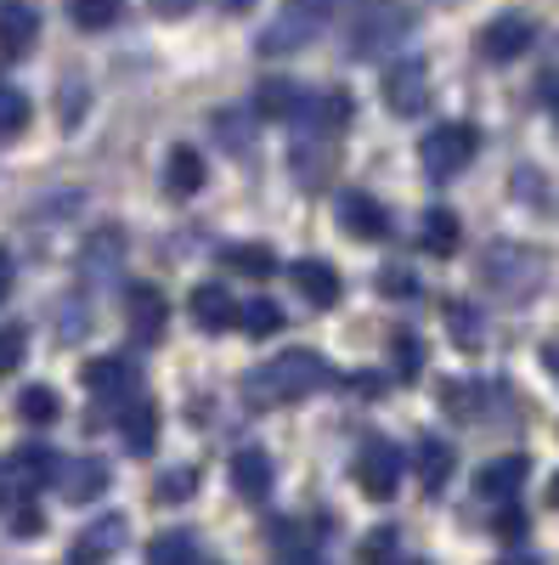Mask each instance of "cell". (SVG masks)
<instances>
[{"instance_id": "obj_4", "label": "cell", "mask_w": 559, "mask_h": 565, "mask_svg": "<svg viewBox=\"0 0 559 565\" xmlns=\"http://www.w3.org/2000/svg\"><path fill=\"white\" fill-rule=\"evenodd\" d=\"M481 277L492 282V289H503V295H531L542 282V260L531 249H520V244H492L481 255Z\"/></svg>"}, {"instance_id": "obj_20", "label": "cell", "mask_w": 559, "mask_h": 565, "mask_svg": "<svg viewBox=\"0 0 559 565\" xmlns=\"http://www.w3.org/2000/svg\"><path fill=\"white\" fill-rule=\"evenodd\" d=\"M79 380H85L90 396H125L136 385V362L130 356H90L79 367Z\"/></svg>"}, {"instance_id": "obj_23", "label": "cell", "mask_w": 559, "mask_h": 565, "mask_svg": "<svg viewBox=\"0 0 559 565\" xmlns=\"http://www.w3.org/2000/svg\"><path fill=\"white\" fill-rule=\"evenodd\" d=\"M458 238H463V226H458V215L452 210H424L418 215V249L424 255H458Z\"/></svg>"}, {"instance_id": "obj_41", "label": "cell", "mask_w": 559, "mask_h": 565, "mask_svg": "<svg viewBox=\"0 0 559 565\" xmlns=\"http://www.w3.org/2000/svg\"><path fill=\"white\" fill-rule=\"evenodd\" d=\"M85 114V90H74V85H63V125H74Z\"/></svg>"}, {"instance_id": "obj_13", "label": "cell", "mask_w": 559, "mask_h": 565, "mask_svg": "<svg viewBox=\"0 0 559 565\" xmlns=\"http://www.w3.org/2000/svg\"><path fill=\"white\" fill-rule=\"evenodd\" d=\"M271 458L260 452V447H238L232 452V492H238L244 503H266L271 498Z\"/></svg>"}, {"instance_id": "obj_16", "label": "cell", "mask_w": 559, "mask_h": 565, "mask_svg": "<svg viewBox=\"0 0 559 565\" xmlns=\"http://www.w3.org/2000/svg\"><path fill=\"white\" fill-rule=\"evenodd\" d=\"M119 436H125V447H130L136 458H148V452L159 447V407H153L148 396H130V402L119 407Z\"/></svg>"}, {"instance_id": "obj_11", "label": "cell", "mask_w": 559, "mask_h": 565, "mask_svg": "<svg viewBox=\"0 0 559 565\" xmlns=\"http://www.w3.org/2000/svg\"><path fill=\"white\" fill-rule=\"evenodd\" d=\"M119 543H125V514H103V521H90L79 532V543L68 548V559L74 565H108L119 554Z\"/></svg>"}, {"instance_id": "obj_35", "label": "cell", "mask_w": 559, "mask_h": 565, "mask_svg": "<svg viewBox=\"0 0 559 565\" xmlns=\"http://www.w3.org/2000/svg\"><path fill=\"white\" fill-rule=\"evenodd\" d=\"M68 18L79 29H114L119 23V7H108V0H85V7H68Z\"/></svg>"}, {"instance_id": "obj_22", "label": "cell", "mask_w": 559, "mask_h": 565, "mask_svg": "<svg viewBox=\"0 0 559 565\" xmlns=\"http://www.w3.org/2000/svg\"><path fill=\"white\" fill-rule=\"evenodd\" d=\"M204 153L198 148H170V159H164V193H175V199H193L198 186H204Z\"/></svg>"}, {"instance_id": "obj_30", "label": "cell", "mask_w": 559, "mask_h": 565, "mask_svg": "<svg viewBox=\"0 0 559 565\" xmlns=\"http://www.w3.org/2000/svg\"><path fill=\"white\" fill-rule=\"evenodd\" d=\"M193 532H164V537H153V548H148V565H193Z\"/></svg>"}, {"instance_id": "obj_29", "label": "cell", "mask_w": 559, "mask_h": 565, "mask_svg": "<svg viewBox=\"0 0 559 565\" xmlns=\"http://www.w3.org/2000/svg\"><path fill=\"white\" fill-rule=\"evenodd\" d=\"M57 413H63V402H57L52 385H29V391L18 396V418H23V424H40V430H45V424H57Z\"/></svg>"}, {"instance_id": "obj_44", "label": "cell", "mask_w": 559, "mask_h": 565, "mask_svg": "<svg viewBox=\"0 0 559 565\" xmlns=\"http://www.w3.org/2000/svg\"><path fill=\"white\" fill-rule=\"evenodd\" d=\"M497 565H542V559H537V554H526V548H515V554H503Z\"/></svg>"}, {"instance_id": "obj_33", "label": "cell", "mask_w": 559, "mask_h": 565, "mask_svg": "<svg viewBox=\"0 0 559 565\" xmlns=\"http://www.w3.org/2000/svg\"><path fill=\"white\" fill-rule=\"evenodd\" d=\"M23 125H29V97H23L18 85H0V141L18 136Z\"/></svg>"}, {"instance_id": "obj_24", "label": "cell", "mask_w": 559, "mask_h": 565, "mask_svg": "<svg viewBox=\"0 0 559 565\" xmlns=\"http://www.w3.org/2000/svg\"><path fill=\"white\" fill-rule=\"evenodd\" d=\"M412 458H418V481H424V492H441V487L452 481V469H458V452H452L447 441H436V436L418 441Z\"/></svg>"}, {"instance_id": "obj_37", "label": "cell", "mask_w": 559, "mask_h": 565, "mask_svg": "<svg viewBox=\"0 0 559 565\" xmlns=\"http://www.w3.org/2000/svg\"><path fill=\"white\" fill-rule=\"evenodd\" d=\"M23 362V328H0V373H12Z\"/></svg>"}, {"instance_id": "obj_19", "label": "cell", "mask_w": 559, "mask_h": 565, "mask_svg": "<svg viewBox=\"0 0 559 565\" xmlns=\"http://www.w3.org/2000/svg\"><path fill=\"white\" fill-rule=\"evenodd\" d=\"M294 289H300V300L305 306H316V311H329V306H340V271L329 266V260H300L294 266Z\"/></svg>"}, {"instance_id": "obj_7", "label": "cell", "mask_w": 559, "mask_h": 565, "mask_svg": "<svg viewBox=\"0 0 559 565\" xmlns=\"http://www.w3.org/2000/svg\"><path fill=\"white\" fill-rule=\"evenodd\" d=\"M385 108H390L396 119H412V114L430 108V68L418 63V57H401V63L385 74Z\"/></svg>"}, {"instance_id": "obj_21", "label": "cell", "mask_w": 559, "mask_h": 565, "mask_svg": "<svg viewBox=\"0 0 559 565\" xmlns=\"http://www.w3.org/2000/svg\"><path fill=\"white\" fill-rule=\"evenodd\" d=\"M108 492V463L103 458H74V463H63V498L68 503H90V498H103Z\"/></svg>"}, {"instance_id": "obj_39", "label": "cell", "mask_w": 559, "mask_h": 565, "mask_svg": "<svg viewBox=\"0 0 559 565\" xmlns=\"http://www.w3.org/2000/svg\"><path fill=\"white\" fill-rule=\"evenodd\" d=\"M379 295H401L407 300V295H418V282H412V271L396 266V271H379Z\"/></svg>"}, {"instance_id": "obj_1", "label": "cell", "mask_w": 559, "mask_h": 565, "mask_svg": "<svg viewBox=\"0 0 559 565\" xmlns=\"http://www.w3.org/2000/svg\"><path fill=\"white\" fill-rule=\"evenodd\" d=\"M334 373H329V356L322 351H283L260 362L255 373H244V396L255 407H289V402H305L311 391H322Z\"/></svg>"}, {"instance_id": "obj_43", "label": "cell", "mask_w": 559, "mask_h": 565, "mask_svg": "<svg viewBox=\"0 0 559 565\" xmlns=\"http://www.w3.org/2000/svg\"><path fill=\"white\" fill-rule=\"evenodd\" d=\"M12 498H18V487H12V469H7V463H0V509H7Z\"/></svg>"}, {"instance_id": "obj_8", "label": "cell", "mask_w": 559, "mask_h": 565, "mask_svg": "<svg viewBox=\"0 0 559 565\" xmlns=\"http://www.w3.org/2000/svg\"><path fill=\"white\" fill-rule=\"evenodd\" d=\"M531 40H537V23L508 12V18H497V23L481 29V57L486 63H515V57L531 52Z\"/></svg>"}, {"instance_id": "obj_28", "label": "cell", "mask_w": 559, "mask_h": 565, "mask_svg": "<svg viewBox=\"0 0 559 565\" xmlns=\"http://www.w3.org/2000/svg\"><path fill=\"white\" fill-rule=\"evenodd\" d=\"M390 356H396V380L401 385H412L418 373H424V340H418L412 328H396L390 334Z\"/></svg>"}, {"instance_id": "obj_14", "label": "cell", "mask_w": 559, "mask_h": 565, "mask_svg": "<svg viewBox=\"0 0 559 565\" xmlns=\"http://www.w3.org/2000/svg\"><path fill=\"white\" fill-rule=\"evenodd\" d=\"M255 114H260V119H305V114H311V90L294 85V79H260Z\"/></svg>"}, {"instance_id": "obj_34", "label": "cell", "mask_w": 559, "mask_h": 565, "mask_svg": "<svg viewBox=\"0 0 559 565\" xmlns=\"http://www.w3.org/2000/svg\"><path fill=\"white\" fill-rule=\"evenodd\" d=\"M396 554H401L396 526H373V532H367V543H362V565H396Z\"/></svg>"}, {"instance_id": "obj_42", "label": "cell", "mask_w": 559, "mask_h": 565, "mask_svg": "<svg viewBox=\"0 0 559 565\" xmlns=\"http://www.w3.org/2000/svg\"><path fill=\"white\" fill-rule=\"evenodd\" d=\"M12 282H18V266H12V255H7V249H0V300L12 295Z\"/></svg>"}, {"instance_id": "obj_10", "label": "cell", "mask_w": 559, "mask_h": 565, "mask_svg": "<svg viewBox=\"0 0 559 565\" xmlns=\"http://www.w3.org/2000/svg\"><path fill=\"white\" fill-rule=\"evenodd\" d=\"M526 476H531V458H526V452H503V458L481 463L475 492H481V498H492V503H515V492L526 487Z\"/></svg>"}, {"instance_id": "obj_15", "label": "cell", "mask_w": 559, "mask_h": 565, "mask_svg": "<svg viewBox=\"0 0 559 565\" xmlns=\"http://www.w3.org/2000/svg\"><path fill=\"white\" fill-rule=\"evenodd\" d=\"M7 469H12V487H18L23 503H29V492H40L45 481H57V476H63V463H57L52 447H18Z\"/></svg>"}, {"instance_id": "obj_17", "label": "cell", "mask_w": 559, "mask_h": 565, "mask_svg": "<svg viewBox=\"0 0 559 565\" xmlns=\"http://www.w3.org/2000/svg\"><path fill=\"white\" fill-rule=\"evenodd\" d=\"M34 40H40V12L34 7H18V0H7L0 7V57H29L34 52Z\"/></svg>"}, {"instance_id": "obj_9", "label": "cell", "mask_w": 559, "mask_h": 565, "mask_svg": "<svg viewBox=\"0 0 559 565\" xmlns=\"http://www.w3.org/2000/svg\"><path fill=\"white\" fill-rule=\"evenodd\" d=\"M125 317H130V334H136V340H142V345H159V340H164L170 306H164V295L153 289V282H130V289H125Z\"/></svg>"}, {"instance_id": "obj_40", "label": "cell", "mask_w": 559, "mask_h": 565, "mask_svg": "<svg viewBox=\"0 0 559 565\" xmlns=\"http://www.w3.org/2000/svg\"><path fill=\"white\" fill-rule=\"evenodd\" d=\"M215 125H221V141H226V148L244 153V119H238V114H221Z\"/></svg>"}, {"instance_id": "obj_6", "label": "cell", "mask_w": 559, "mask_h": 565, "mask_svg": "<svg viewBox=\"0 0 559 565\" xmlns=\"http://www.w3.org/2000/svg\"><path fill=\"white\" fill-rule=\"evenodd\" d=\"M356 487L373 498V503H390L396 498V487H401V452H396V441H362V452H356Z\"/></svg>"}, {"instance_id": "obj_31", "label": "cell", "mask_w": 559, "mask_h": 565, "mask_svg": "<svg viewBox=\"0 0 559 565\" xmlns=\"http://www.w3.org/2000/svg\"><path fill=\"white\" fill-rule=\"evenodd\" d=\"M447 322H452V340H458V345H481V340H486L481 311H475V306H463V300L447 306Z\"/></svg>"}, {"instance_id": "obj_27", "label": "cell", "mask_w": 559, "mask_h": 565, "mask_svg": "<svg viewBox=\"0 0 559 565\" xmlns=\"http://www.w3.org/2000/svg\"><path fill=\"white\" fill-rule=\"evenodd\" d=\"M283 322H289V311L277 306V300H244L238 306V328H244V334H255V340H271Z\"/></svg>"}, {"instance_id": "obj_18", "label": "cell", "mask_w": 559, "mask_h": 565, "mask_svg": "<svg viewBox=\"0 0 559 565\" xmlns=\"http://www.w3.org/2000/svg\"><path fill=\"white\" fill-rule=\"evenodd\" d=\"M186 311H193V322L204 328V334H221V328L238 322V300H232L221 282H198L193 300H186Z\"/></svg>"}, {"instance_id": "obj_46", "label": "cell", "mask_w": 559, "mask_h": 565, "mask_svg": "<svg viewBox=\"0 0 559 565\" xmlns=\"http://www.w3.org/2000/svg\"><path fill=\"white\" fill-rule=\"evenodd\" d=\"M548 498H553V509H559V476H553V492H548Z\"/></svg>"}, {"instance_id": "obj_32", "label": "cell", "mask_w": 559, "mask_h": 565, "mask_svg": "<svg viewBox=\"0 0 559 565\" xmlns=\"http://www.w3.org/2000/svg\"><path fill=\"white\" fill-rule=\"evenodd\" d=\"M193 487H198V469H164L153 481V503H186Z\"/></svg>"}, {"instance_id": "obj_5", "label": "cell", "mask_w": 559, "mask_h": 565, "mask_svg": "<svg viewBox=\"0 0 559 565\" xmlns=\"http://www.w3.org/2000/svg\"><path fill=\"white\" fill-rule=\"evenodd\" d=\"M329 23V7H283L271 23H266V34H260V57H289V52H300V45H311V34Z\"/></svg>"}, {"instance_id": "obj_45", "label": "cell", "mask_w": 559, "mask_h": 565, "mask_svg": "<svg viewBox=\"0 0 559 565\" xmlns=\"http://www.w3.org/2000/svg\"><path fill=\"white\" fill-rule=\"evenodd\" d=\"M542 367H548L553 380H559V345H542Z\"/></svg>"}, {"instance_id": "obj_36", "label": "cell", "mask_w": 559, "mask_h": 565, "mask_svg": "<svg viewBox=\"0 0 559 565\" xmlns=\"http://www.w3.org/2000/svg\"><path fill=\"white\" fill-rule=\"evenodd\" d=\"M34 532H45L40 503H18V509H12V537H34Z\"/></svg>"}, {"instance_id": "obj_26", "label": "cell", "mask_w": 559, "mask_h": 565, "mask_svg": "<svg viewBox=\"0 0 559 565\" xmlns=\"http://www.w3.org/2000/svg\"><path fill=\"white\" fill-rule=\"evenodd\" d=\"M221 260L238 271V277H260V282L277 271V249H271V244H226Z\"/></svg>"}, {"instance_id": "obj_12", "label": "cell", "mask_w": 559, "mask_h": 565, "mask_svg": "<svg viewBox=\"0 0 559 565\" xmlns=\"http://www.w3.org/2000/svg\"><path fill=\"white\" fill-rule=\"evenodd\" d=\"M340 226H345V238H362V244H379L385 232H390V215L379 199H367V193H345L340 199Z\"/></svg>"}, {"instance_id": "obj_2", "label": "cell", "mask_w": 559, "mask_h": 565, "mask_svg": "<svg viewBox=\"0 0 559 565\" xmlns=\"http://www.w3.org/2000/svg\"><path fill=\"white\" fill-rule=\"evenodd\" d=\"M481 153V130L470 119H447L436 130H424V141H418V164H424L430 181H452L475 164Z\"/></svg>"}, {"instance_id": "obj_25", "label": "cell", "mask_w": 559, "mask_h": 565, "mask_svg": "<svg viewBox=\"0 0 559 565\" xmlns=\"http://www.w3.org/2000/svg\"><path fill=\"white\" fill-rule=\"evenodd\" d=\"M351 114H356L351 90H322V97H311V125H316L322 136H340V130L351 125Z\"/></svg>"}, {"instance_id": "obj_3", "label": "cell", "mask_w": 559, "mask_h": 565, "mask_svg": "<svg viewBox=\"0 0 559 565\" xmlns=\"http://www.w3.org/2000/svg\"><path fill=\"white\" fill-rule=\"evenodd\" d=\"M418 23V12L412 7H367V12H356L351 18V40H345V52L351 57H379L385 45L396 40V34H407Z\"/></svg>"}, {"instance_id": "obj_38", "label": "cell", "mask_w": 559, "mask_h": 565, "mask_svg": "<svg viewBox=\"0 0 559 565\" xmlns=\"http://www.w3.org/2000/svg\"><path fill=\"white\" fill-rule=\"evenodd\" d=\"M497 537H503V543H520V537H526V514H520L515 503H503V514H497Z\"/></svg>"}]
</instances>
